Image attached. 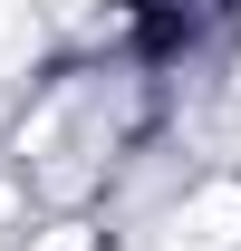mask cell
<instances>
[{
    "label": "cell",
    "instance_id": "4",
    "mask_svg": "<svg viewBox=\"0 0 241 251\" xmlns=\"http://www.w3.org/2000/svg\"><path fill=\"white\" fill-rule=\"evenodd\" d=\"M39 20H96V10H106V0H29Z\"/></svg>",
    "mask_w": 241,
    "mask_h": 251
},
{
    "label": "cell",
    "instance_id": "3",
    "mask_svg": "<svg viewBox=\"0 0 241 251\" xmlns=\"http://www.w3.org/2000/svg\"><path fill=\"white\" fill-rule=\"evenodd\" d=\"M20 251H96V222H87V213H48Z\"/></svg>",
    "mask_w": 241,
    "mask_h": 251
},
{
    "label": "cell",
    "instance_id": "1",
    "mask_svg": "<svg viewBox=\"0 0 241 251\" xmlns=\"http://www.w3.org/2000/svg\"><path fill=\"white\" fill-rule=\"evenodd\" d=\"M154 126H164V68L135 49H77L20 97L0 155L39 213H96L116 174L154 145Z\"/></svg>",
    "mask_w": 241,
    "mask_h": 251
},
{
    "label": "cell",
    "instance_id": "5",
    "mask_svg": "<svg viewBox=\"0 0 241 251\" xmlns=\"http://www.w3.org/2000/svg\"><path fill=\"white\" fill-rule=\"evenodd\" d=\"M232 77H241V68H232Z\"/></svg>",
    "mask_w": 241,
    "mask_h": 251
},
{
    "label": "cell",
    "instance_id": "2",
    "mask_svg": "<svg viewBox=\"0 0 241 251\" xmlns=\"http://www.w3.org/2000/svg\"><path fill=\"white\" fill-rule=\"evenodd\" d=\"M145 251H241V174H203V184H183V203L154 222Z\"/></svg>",
    "mask_w": 241,
    "mask_h": 251
}]
</instances>
